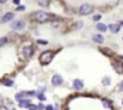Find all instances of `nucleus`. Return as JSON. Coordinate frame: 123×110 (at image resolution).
Here are the masks:
<instances>
[{
	"label": "nucleus",
	"instance_id": "obj_1",
	"mask_svg": "<svg viewBox=\"0 0 123 110\" xmlns=\"http://www.w3.org/2000/svg\"><path fill=\"white\" fill-rule=\"evenodd\" d=\"M62 110H115V104L112 100L93 96L87 93L69 96L63 104Z\"/></svg>",
	"mask_w": 123,
	"mask_h": 110
},
{
	"label": "nucleus",
	"instance_id": "obj_2",
	"mask_svg": "<svg viewBox=\"0 0 123 110\" xmlns=\"http://www.w3.org/2000/svg\"><path fill=\"white\" fill-rule=\"evenodd\" d=\"M55 16L44 12V10H39V12H34L30 14V19L33 22H37V23H44V22H49V20H55L53 19Z\"/></svg>",
	"mask_w": 123,
	"mask_h": 110
},
{
	"label": "nucleus",
	"instance_id": "obj_3",
	"mask_svg": "<svg viewBox=\"0 0 123 110\" xmlns=\"http://www.w3.org/2000/svg\"><path fill=\"white\" fill-rule=\"evenodd\" d=\"M55 52L53 50H46V52H43L40 57H39V61H40V64H43V66H46V64H49L52 60H53V57H55Z\"/></svg>",
	"mask_w": 123,
	"mask_h": 110
},
{
	"label": "nucleus",
	"instance_id": "obj_4",
	"mask_svg": "<svg viewBox=\"0 0 123 110\" xmlns=\"http://www.w3.org/2000/svg\"><path fill=\"white\" fill-rule=\"evenodd\" d=\"M34 53V47L31 46V44H25L23 47H22V50H20V56H22V59H30L31 56Z\"/></svg>",
	"mask_w": 123,
	"mask_h": 110
},
{
	"label": "nucleus",
	"instance_id": "obj_5",
	"mask_svg": "<svg viewBox=\"0 0 123 110\" xmlns=\"http://www.w3.org/2000/svg\"><path fill=\"white\" fill-rule=\"evenodd\" d=\"M77 12H79L80 16H87V14H92L93 13V7H92V4H83V6H80L77 9Z\"/></svg>",
	"mask_w": 123,
	"mask_h": 110
},
{
	"label": "nucleus",
	"instance_id": "obj_6",
	"mask_svg": "<svg viewBox=\"0 0 123 110\" xmlns=\"http://www.w3.org/2000/svg\"><path fill=\"white\" fill-rule=\"evenodd\" d=\"M63 83H64V80H63V77H62L60 74H55V76L52 77V84L56 86V87H57V86H62Z\"/></svg>",
	"mask_w": 123,
	"mask_h": 110
},
{
	"label": "nucleus",
	"instance_id": "obj_7",
	"mask_svg": "<svg viewBox=\"0 0 123 110\" xmlns=\"http://www.w3.org/2000/svg\"><path fill=\"white\" fill-rule=\"evenodd\" d=\"M25 26H26V23L23 20H17V22H13L12 23V29L13 30H20V29H23Z\"/></svg>",
	"mask_w": 123,
	"mask_h": 110
},
{
	"label": "nucleus",
	"instance_id": "obj_8",
	"mask_svg": "<svg viewBox=\"0 0 123 110\" xmlns=\"http://www.w3.org/2000/svg\"><path fill=\"white\" fill-rule=\"evenodd\" d=\"M107 29L112 31V33H119V30H120V24L119 23H112V24H109Z\"/></svg>",
	"mask_w": 123,
	"mask_h": 110
},
{
	"label": "nucleus",
	"instance_id": "obj_9",
	"mask_svg": "<svg viewBox=\"0 0 123 110\" xmlns=\"http://www.w3.org/2000/svg\"><path fill=\"white\" fill-rule=\"evenodd\" d=\"M92 40L96 42V43H103V42H105V37H103V34L97 33V34H93L92 36Z\"/></svg>",
	"mask_w": 123,
	"mask_h": 110
},
{
	"label": "nucleus",
	"instance_id": "obj_10",
	"mask_svg": "<svg viewBox=\"0 0 123 110\" xmlns=\"http://www.w3.org/2000/svg\"><path fill=\"white\" fill-rule=\"evenodd\" d=\"M13 19H14V14H13V13H6V14L1 17V22H3V23H7V22H12Z\"/></svg>",
	"mask_w": 123,
	"mask_h": 110
},
{
	"label": "nucleus",
	"instance_id": "obj_11",
	"mask_svg": "<svg viewBox=\"0 0 123 110\" xmlns=\"http://www.w3.org/2000/svg\"><path fill=\"white\" fill-rule=\"evenodd\" d=\"M96 29H97V30H99V33L102 34V33H105V31L107 30V26H106V24H103V23H97V24H96Z\"/></svg>",
	"mask_w": 123,
	"mask_h": 110
},
{
	"label": "nucleus",
	"instance_id": "obj_12",
	"mask_svg": "<svg viewBox=\"0 0 123 110\" xmlns=\"http://www.w3.org/2000/svg\"><path fill=\"white\" fill-rule=\"evenodd\" d=\"M30 104H31V100H30V99H25V100L19 102V106H20V107H29Z\"/></svg>",
	"mask_w": 123,
	"mask_h": 110
},
{
	"label": "nucleus",
	"instance_id": "obj_13",
	"mask_svg": "<svg viewBox=\"0 0 123 110\" xmlns=\"http://www.w3.org/2000/svg\"><path fill=\"white\" fill-rule=\"evenodd\" d=\"M7 42H9V37H1L0 39V47L4 46V44H7Z\"/></svg>",
	"mask_w": 123,
	"mask_h": 110
},
{
	"label": "nucleus",
	"instance_id": "obj_14",
	"mask_svg": "<svg viewBox=\"0 0 123 110\" xmlns=\"http://www.w3.org/2000/svg\"><path fill=\"white\" fill-rule=\"evenodd\" d=\"M36 94H37V99H39L40 102H44V100H46V96H44L43 93H36Z\"/></svg>",
	"mask_w": 123,
	"mask_h": 110
},
{
	"label": "nucleus",
	"instance_id": "obj_15",
	"mask_svg": "<svg viewBox=\"0 0 123 110\" xmlns=\"http://www.w3.org/2000/svg\"><path fill=\"white\" fill-rule=\"evenodd\" d=\"M100 19H102V16H100V14H94V16H93V22H96V23H99V22H100Z\"/></svg>",
	"mask_w": 123,
	"mask_h": 110
},
{
	"label": "nucleus",
	"instance_id": "obj_16",
	"mask_svg": "<svg viewBox=\"0 0 123 110\" xmlns=\"http://www.w3.org/2000/svg\"><path fill=\"white\" fill-rule=\"evenodd\" d=\"M37 4H40V6H49L50 1H37Z\"/></svg>",
	"mask_w": 123,
	"mask_h": 110
},
{
	"label": "nucleus",
	"instance_id": "obj_17",
	"mask_svg": "<svg viewBox=\"0 0 123 110\" xmlns=\"http://www.w3.org/2000/svg\"><path fill=\"white\" fill-rule=\"evenodd\" d=\"M37 43H39V44H47L49 42H47V40H43V39H40V40H37Z\"/></svg>",
	"mask_w": 123,
	"mask_h": 110
},
{
	"label": "nucleus",
	"instance_id": "obj_18",
	"mask_svg": "<svg viewBox=\"0 0 123 110\" xmlns=\"http://www.w3.org/2000/svg\"><path fill=\"white\" fill-rule=\"evenodd\" d=\"M16 10H19V12H23V10H25V6H23V4H20V6H17V9H16Z\"/></svg>",
	"mask_w": 123,
	"mask_h": 110
},
{
	"label": "nucleus",
	"instance_id": "obj_19",
	"mask_svg": "<svg viewBox=\"0 0 123 110\" xmlns=\"http://www.w3.org/2000/svg\"><path fill=\"white\" fill-rule=\"evenodd\" d=\"M4 82V84H7V86H13V82L12 80H3Z\"/></svg>",
	"mask_w": 123,
	"mask_h": 110
},
{
	"label": "nucleus",
	"instance_id": "obj_20",
	"mask_svg": "<svg viewBox=\"0 0 123 110\" xmlns=\"http://www.w3.org/2000/svg\"><path fill=\"white\" fill-rule=\"evenodd\" d=\"M29 110H37V106L36 104H30L29 106Z\"/></svg>",
	"mask_w": 123,
	"mask_h": 110
},
{
	"label": "nucleus",
	"instance_id": "obj_21",
	"mask_svg": "<svg viewBox=\"0 0 123 110\" xmlns=\"http://www.w3.org/2000/svg\"><path fill=\"white\" fill-rule=\"evenodd\" d=\"M4 103H6V102H4V99H3V97H0V107H3V106H4Z\"/></svg>",
	"mask_w": 123,
	"mask_h": 110
},
{
	"label": "nucleus",
	"instance_id": "obj_22",
	"mask_svg": "<svg viewBox=\"0 0 123 110\" xmlns=\"http://www.w3.org/2000/svg\"><path fill=\"white\" fill-rule=\"evenodd\" d=\"M119 92H123V82H120L119 84Z\"/></svg>",
	"mask_w": 123,
	"mask_h": 110
},
{
	"label": "nucleus",
	"instance_id": "obj_23",
	"mask_svg": "<svg viewBox=\"0 0 123 110\" xmlns=\"http://www.w3.org/2000/svg\"><path fill=\"white\" fill-rule=\"evenodd\" d=\"M44 109V106H43V104H39V106H37V110H43Z\"/></svg>",
	"mask_w": 123,
	"mask_h": 110
},
{
	"label": "nucleus",
	"instance_id": "obj_24",
	"mask_svg": "<svg viewBox=\"0 0 123 110\" xmlns=\"http://www.w3.org/2000/svg\"><path fill=\"white\" fill-rule=\"evenodd\" d=\"M44 110H53V106H46Z\"/></svg>",
	"mask_w": 123,
	"mask_h": 110
}]
</instances>
